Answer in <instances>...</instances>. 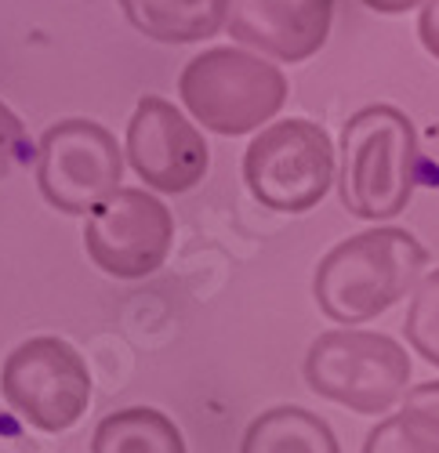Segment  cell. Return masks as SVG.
<instances>
[{
    "label": "cell",
    "instance_id": "obj_5",
    "mask_svg": "<svg viewBox=\"0 0 439 453\" xmlns=\"http://www.w3.org/2000/svg\"><path fill=\"white\" fill-rule=\"evenodd\" d=\"M335 145L312 120H280L269 124L247 145L243 181L250 196L266 211L305 214L312 211L335 185Z\"/></svg>",
    "mask_w": 439,
    "mask_h": 453
},
{
    "label": "cell",
    "instance_id": "obj_4",
    "mask_svg": "<svg viewBox=\"0 0 439 453\" xmlns=\"http://www.w3.org/2000/svg\"><path fill=\"white\" fill-rule=\"evenodd\" d=\"M305 385L352 413H389L411 388V356L389 334L327 330L305 356Z\"/></svg>",
    "mask_w": 439,
    "mask_h": 453
},
{
    "label": "cell",
    "instance_id": "obj_7",
    "mask_svg": "<svg viewBox=\"0 0 439 453\" xmlns=\"http://www.w3.org/2000/svg\"><path fill=\"white\" fill-rule=\"evenodd\" d=\"M124 181V153L113 131L69 117L51 124L36 145V185L62 214H91Z\"/></svg>",
    "mask_w": 439,
    "mask_h": 453
},
{
    "label": "cell",
    "instance_id": "obj_9",
    "mask_svg": "<svg viewBox=\"0 0 439 453\" xmlns=\"http://www.w3.org/2000/svg\"><path fill=\"white\" fill-rule=\"evenodd\" d=\"M124 153L135 174L157 193H189L211 167V149L196 124H189L167 98L145 95L127 124Z\"/></svg>",
    "mask_w": 439,
    "mask_h": 453
},
{
    "label": "cell",
    "instance_id": "obj_15",
    "mask_svg": "<svg viewBox=\"0 0 439 453\" xmlns=\"http://www.w3.org/2000/svg\"><path fill=\"white\" fill-rule=\"evenodd\" d=\"M404 334L411 349L439 366V269H432L411 294V309H407V319H404Z\"/></svg>",
    "mask_w": 439,
    "mask_h": 453
},
{
    "label": "cell",
    "instance_id": "obj_13",
    "mask_svg": "<svg viewBox=\"0 0 439 453\" xmlns=\"http://www.w3.org/2000/svg\"><path fill=\"white\" fill-rule=\"evenodd\" d=\"M91 453H186V435L164 410L127 406L98 421Z\"/></svg>",
    "mask_w": 439,
    "mask_h": 453
},
{
    "label": "cell",
    "instance_id": "obj_12",
    "mask_svg": "<svg viewBox=\"0 0 439 453\" xmlns=\"http://www.w3.org/2000/svg\"><path fill=\"white\" fill-rule=\"evenodd\" d=\"M240 453H342V446L335 428L312 410L273 406L247 425Z\"/></svg>",
    "mask_w": 439,
    "mask_h": 453
},
{
    "label": "cell",
    "instance_id": "obj_10",
    "mask_svg": "<svg viewBox=\"0 0 439 453\" xmlns=\"http://www.w3.org/2000/svg\"><path fill=\"white\" fill-rule=\"evenodd\" d=\"M335 22V0H229L226 29L236 44H247L280 62L312 58Z\"/></svg>",
    "mask_w": 439,
    "mask_h": 453
},
{
    "label": "cell",
    "instance_id": "obj_14",
    "mask_svg": "<svg viewBox=\"0 0 439 453\" xmlns=\"http://www.w3.org/2000/svg\"><path fill=\"white\" fill-rule=\"evenodd\" d=\"M363 453H439V413L404 406L371 428Z\"/></svg>",
    "mask_w": 439,
    "mask_h": 453
},
{
    "label": "cell",
    "instance_id": "obj_6",
    "mask_svg": "<svg viewBox=\"0 0 439 453\" xmlns=\"http://www.w3.org/2000/svg\"><path fill=\"white\" fill-rule=\"evenodd\" d=\"M91 370L62 337H29L0 366V395L36 432H69L91 406Z\"/></svg>",
    "mask_w": 439,
    "mask_h": 453
},
{
    "label": "cell",
    "instance_id": "obj_16",
    "mask_svg": "<svg viewBox=\"0 0 439 453\" xmlns=\"http://www.w3.org/2000/svg\"><path fill=\"white\" fill-rule=\"evenodd\" d=\"M26 157H29L26 124L19 120V112L12 105L0 102V181H4L8 174H15Z\"/></svg>",
    "mask_w": 439,
    "mask_h": 453
},
{
    "label": "cell",
    "instance_id": "obj_11",
    "mask_svg": "<svg viewBox=\"0 0 439 453\" xmlns=\"http://www.w3.org/2000/svg\"><path fill=\"white\" fill-rule=\"evenodd\" d=\"M127 22L160 44H196L226 26L229 0H117Z\"/></svg>",
    "mask_w": 439,
    "mask_h": 453
},
{
    "label": "cell",
    "instance_id": "obj_17",
    "mask_svg": "<svg viewBox=\"0 0 439 453\" xmlns=\"http://www.w3.org/2000/svg\"><path fill=\"white\" fill-rule=\"evenodd\" d=\"M418 36L432 58H439V0H425L421 19H418Z\"/></svg>",
    "mask_w": 439,
    "mask_h": 453
},
{
    "label": "cell",
    "instance_id": "obj_18",
    "mask_svg": "<svg viewBox=\"0 0 439 453\" xmlns=\"http://www.w3.org/2000/svg\"><path fill=\"white\" fill-rule=\"evenodd\" d=\"M404 406H414V410H432V413H439V381H425V385L411 388V392H407V399H404Z\"/></svg>",
    "mask_w": 439,
    "mask_h": 453
},
{
    "label": "cell",
    "instance_id": "obj_3",
    "mask_svg": "<svg viewBox=\"0 0 439 453\" xmlns=\"http://www.w3.org/2000/svg\"><path fill=\"white\" fill-rule=\"evenodd\" d=\"M181 105L214 134H247L269 124L287 102V77L240 48H207L178 77Z\"/></svg>",
    "mask_w": 439,
    "mask_h": 453
},
{
    "label": "cell",
    "instance_id": "obj_2",
    "mask_svg": "<svg viewBox=\"0 0 439 453\" xmlns=\"http://www.w3.org/2000/svg\"><path fill=\"white\" fill-rule=\"evenodd\" d=\"M338 193L349 214L385 221L404 214L418 185V134L404 109L367 105L342 127Z\"/></svg>",
    "mask_w": 439,
    "mask_h": 453
},
{
    "label": "cell",
    "instance_id": "obj_8",
    "mask_svg": "<svg viewBox=\"0 0 439 453\" xmlns=\"http://www.w3.org/2000/svg\"><path fill=\"white\" fill-rule=\"evenodd\" d=\"M171 240L174 218L150 188H117L84 225L88 257L113 280L153 276L171 254Z\"/></svg>",
    "mask_w": 439,
    "mask_h": 453
},
{
    "label": "cell",
    "instance_id": "obj_19",
    "mask_svg": "<svg viewBox=\"0 0 439 453\" xmlns=\"http://www.w3.org/2000/svg\"><path fill=\"white\" fill-rule=\"evenodd\" d=\"M359 4H367V8L378 12V15H404V12L418 8L421 0H359Z\"/></svg>",
    "mask_w": 439,
    "mask_h": 453
},
{
    "label": "cell",
    "instance_id": "obj_1",
    "mask_svg": "<svg viewBox=\"0 0 439 453\" xmlns=\"http://www.w3.org/2000/svg\"><path fill=\"white\" fill-rule=\"evenodd\" d=\"M425 265L428 250L411 229H367L323 254L312 280L316 305L342 326L371 323L421 283Z\"/></svg>",
    "mask_w": 439,
    "mask_h": 453
}]
</instances>
